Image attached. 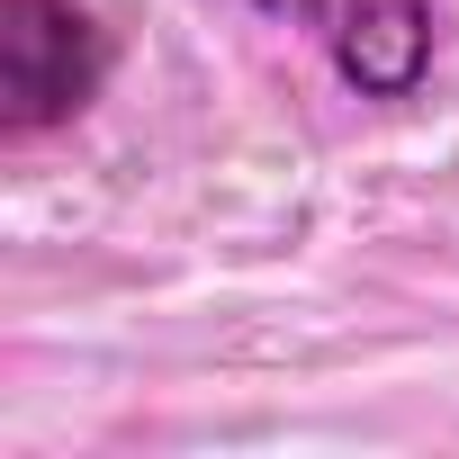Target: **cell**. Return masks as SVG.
I'll list each match as a JSON object with an SVG mask.
<instances>
[{
	"label": "cell",
	"mask_w": 459,
	"mask_h": 459,
	"mask_svg": "<svg viewBox=\"0 0 459 459\" xmlns=\"http://www.w3.org/2000/svg\"><path fill=\"white\" fill-rule=\"evenodd\" d=\"M253 10L316 28L360 100H405L432 64V0H253Z\"/></svg>",
	"instance_id": "obj_2"
},
{
	"label": "cell",
	"mask_w": 459,
	"mask_h": 459,
	"mask_svg": "<svg viewBox=\"0 0 459 459\" xmlns=\"http://www.w3.org/2000/svg\"><path fill=\"white\" fill-rule=\"evenodd\" d=\"M108 82V37L82 0H0V126L46 135Z\"/></svg>",
	"instance_id": "obj_1"
}]
</instances>
